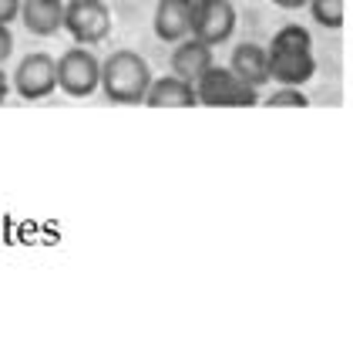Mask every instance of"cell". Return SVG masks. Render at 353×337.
Returning <instances> with one entry per match:
<instances>
[{
    "mask_svg": "<svg viewBox=\"0 0 353 337\" xmlns=\"http://www.w3.org/2000/svg\"><path fill=\"white\" fill-rule=\"evenodd\" d=\"M259 105H266V108H306L310 98L303 95V88H286V84H279V91H272L270 98L259 102Z\"/></svg>",
    "mask_w": 353,
    "mask_h": 337,
    "instance_id": "obj_14",
    "label": "cell"
},
{
    "mask_svg": "<svg viewBox=\"0 0 353 337\" xmlns=\"http://www.w3.org/2000/svg\"><path fill=\"white\" fill-rule=\"evenodd\" d=\"M17 21H24L34 37H54L64 28V0H21Z\"/></svg>",
    "mask_w": 353,
    "mask_h": 337,
    "instance_id": "obj_12",
    "label": "cell"
},
{
    "mask_svg": "<svg viewBox=\"0 0 353 337\" xmlns=\"http://www.w3.org/2000/svg\"><path fill=\"white\" fill-rule=\"evenodd\" d=\"M10 51H14V34L7 24H0V64L10 57Z\"/></svg>",
    "mask_w": 353,
    "mask_h": 337,
    "instance_id": "obj_16",
    "label": "cell"
},
{
    "mask_svg": "<svg viewBox=\"0 0 353 337\" xmlns=\"http://www.w3.org/2000/svg\"><path fill=\"white\" fill-rule=\"evenodd\" d=\"M209 64H216V57H212V48H209L205 41H199V37H192L189 34V37H182V41H175V44H172L168 68H172V75H175V78L195 84Z\"/></svg>",
    "mask_w": 353,
    "mask_h": 337,
    "instance_id": "obj_8",
    "label": "cell"
},
{
    "mask_svg": "<svg viewBox=\"0 0 353 337\" xmlns=\"http://www.w3.org/2000/svg\"><path fill=\"white\" fill-rule=\"evenodd\" d=\"M7 95H10V78H7V71H3V64H0V105L7 102Z\"/></svg>",
    "mask_w": 353,
    "mask_h": 337,
    "instance_id": "obj_17",
    "label": "cell"
},
{
    "mask_svg": "<svg viewBox=\"0 0 353 337\" xmlns=\"http://www.w3.org/2000/svg\"><path fill=\"white\" fill-rule=\"evenodd\" d=\"M195 98L205 108H249V105H259V91L239 81L222 64H209L202 71V78L195 81Z\"/></svg>",
    "mask_w": 353,
    "mask_h": 337,
    "instance_id": "obj_3",
    "label": "cell"
},
{
    "mask_svg": "<svg viewBox=\"0 0 353 337\" xmlns=\"http://www.w3.org/2000/svg\"><path fill=\"white\" fill-rule=\"evenodd\" d=\"M192 3H195V0H159L155 17H152V28H155V37H159V41L175 44V41L189 37Z\"/></svg>",
    "mask_w": 353,
    "mask_h": 337,
    "instance_id": "obj_9",
    "label": "cell"
},
{
    "mask_svg": "<svg viewBox=\"0 0 353 337\" xmlns=\"http://www.w3.org/2000/svg\"><path fill=\"white\" fill-rule=\"evenodd\" d=\"M21 17V0H0V24H14Z\"/></svg>",
    "mask_w": 353,
    "mask_h": 337,
    "instance_id": "obj_15",
    "label": "cell"
},
{
    "mask_svg": "<svg viewBox=\"0 0 353 337\" xmlns=\"http://www.w3.org/2000/svg\"><path fill=\"white\" fill-rule=\"evenodd\" d=\"M101 84V61L91 48L74 44L57 57V88L71 98H91Z\"/></svg>",
    "mask_w": 353,
    "mask_h": 337,
    "instance_id": "obj_4",
    "label": "cell"
},
{
    "mask_svg": "<svg viewBox=\"0 0 353 337\" xmlns=\"http://www.w3.org/2000/svg\"><path fill=\"white\" fill-rule=\"evenodd\" d=\"M310 17L320 24V28L340 30L347 21V10H343V0H310Z\"/></svg>",
    "mask_w": 353,
    "mask_h": 337,
    "instance_id": "obj_13",
    "label": "cell"
},
{
    "mask_svg": "<svg viewBox=\"0 0 353 337\" xmlns=\"http://www.w3.org/2000/svg\"><path fill=\"white\" fill-rule=\"evenodd\" d=\"M14 91L24 102H41L57 91V57L48 51H34V55L21 57L17 71H14Z\"/></svg>",
    "mask_w": 353,
    "mask_h": 337,
    "instance_id": "obj_7",
    "label": "cell"
},
{
    "mask_svg": "<svg viewBox=\"0 0 353 337\" xmlns=\"http://www.w3.org/2000/svg\"><path fill=\"white\" fill-rule=\"evenodd\" d=\"M141 105H148V108H195L199 98H195V84L182 81L175 75H165V78H152Z\"/></svg>",
    "mask_w": 353,
    "mask_h": 337,
    "instance_id": "obj_11",
    "label": "cell"
},
{
    "mask_svg": "<svg viewBox=\"0 0 353 337\" xmlns=\"http://www.w3.org/2000/svg\"><path fill=\"white\" fill-rule=\"evenodd\" d=\"M236 3L232 0H195L192 3V37L205 41L209 48L225 44L236 34Z\"/></svg>",
    "mask_w": 353,
    "mask_h": 337,
    "instance_id": "obj_6",
    "label": "cell"
},
{
    "mask_svg": "<svg viewBox=\"0 0 353 337\" xmlns=\"http://www.w3.org/2000/svg\"><path fill=\"white\" fill-rule=\"evenodd\" d=\"M152 84V64L132 48H118L101 61V91L114 105H141Z\"/></svg>",
    "mask_w": 353,
    "mask_h": 337,
    "instance_id": "obj_2",
    "label": "cell"
},
{
    "mask_svg": "<svg viewBox=\"0 0 353 337\" xmlns=\"http://www.w3.org/2000/svg\"><path fill=\"white\" fill-rule=\"evenodd\" d=\"M276 7H283V10H299V7H306L310 0H272Z\"/></svg>",
    "mask_w": 353,
    "mask_h": 337,
    "instance_id": "obj_18",
    "label": "cell"
},
{
    "mask_svg": "<svg viewBox=\"0 0 353 337\" xmlns=\"http://www.w3.org/2000/svg\"><path fill=\"white\" fill-rule=\"evenodd\" d=\"M266 57H270V81H279L286 88H303L316 75L313 37L303 24H286L276 30L266 44Z\"/></svg>",
    "mask_w": 353,
    "mask_h": 337,
    "instance_id": "obj_1",
    "label": "cell"
},
{
    "mask_svg": "<svg viewBox=\"0 0 353 337\" xmlns=\"http://www.w3.org/2000/svg\"><path fill=\"white\" fill-rule=\"evenodd\" d=\"M229 71L245 81L249 88H263V84L270 81V57H266V48H259V44H252V41H245V44H236L232 48V57H229Z\"/></svg>",
    "mask_w": 353,
    "mask_h": 337,
    "instance_id": "obj_10",
    "label": "cell"
},
{
    "mask_svg": "<svg viewBox=\"0 0 353 337\" xmlns=\"http://www.w3.org/2000/svg\"><path fill=\"white\" fill-rule=\"evenodd\" d=\"M74 44L94 48L111 34V10L105 0H64V28Z\"/></svg>",
    "mask_w": 353,
    "mask_h": 337,
    "instance_id": "obj_5",
    "label": "cell"
}]
</instances>
